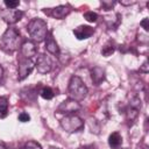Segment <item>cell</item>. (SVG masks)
<instances>
[{
  "label": "cell",
  "instance_id": "1",
  "mask_svg": "<svg viewBox=\"0 0 149 149\" xmlns=\"http://www.w3.org/2000/svg\"><path fill=\"white\" fill-rule=\"evenodd\" d=\"M21 48V35L14 27L8 28L0 38V49L5 52L12 54Z\"/></svg>",
  "mask_w": 149,
  "mask_h": 149
},
{
  "label": "cell",
  "instance_id": "2",
  "mask_svg": "<svg viewBox=\"0 0 149 149\" xmlns=\"http://www.w3.org/2000/svg\"><path fill=\"white\" fill-rule=\"evenodd\" d=\"M28 34L35 42H42L47 38L48 35V26L47 22L40 17L33 19L27 26Z\"/></svg>",
  "mask_w": 149,
  "mask_h": 149
},
{
  "label": "cell",
  "instance_id": "3",
  "mask_svg": "<svg viewBox=\"0 0 149 149\" xmlns=\"http://www.w3.org/2000/svg\"><path fill=\"white\" fill-rule=\"evenodd\" d=\"M87 87L86 85L84 84V81L81 80L80 77L78 76H72L70 78V81H69V94L71 97V99H74V100H81L84 99L86 95H87Z\"/></svg>",
  "mask_w": 149,
  "mask_h": 149
},
{
  "label": "cell",
  "instance_id": "4",
  "mask_svg": "<svg viewBox=\"0 0 149 149\" xmlns=\"http://www.w3.org/2000/svg\"><path fill=\"white\" fill-rule=\"evenodd\" d=\"M62 128L68 133H74L84 127V121L74 114H68L61 120Z\"/></svg>",
  "mask_w": 149,
  "mask_h": 149
},
{
  "label": "cell",
  "instance_id": "5",
  "mask_svg": "<svg viewBox=\"0 0 149 149\" xmlns=\"http://www.w3.org/2000/svg\"><path fill=\"white\" fill-rule=\"evenodd\" d=\"M35 66H36L38 73L44 74V73H48V72H50V71L52 70V68H54V62H52V59H51L48 55L41 54V55H38V57H37V61H36V63H35Z\"/></svg>",
  "mask_w": 149,
  "mask_h": 149
},
{
  "label": "cell",
  "instance_id": "6",
  "mask_svg": "<svg viewBox=\"0 0 149 149\" xmlns=\"http://www.w3.org/2000/svg\"><path fill=\"white\" fill-rule=\"evenodd\" d=\"M80 108H81V105L77 100L69 98V99H66V100H64V101L61 102V105L57 107L56 112L57 113L72 114V113H76V112L80 111Z\"/></svg>",
  "mask_w": 149,
  "mask_h": 149
},
{
  "label": "cell",
  "instance_id": "7",
  "mask_svg": "<svg viewBox=\"0 0 149 149\" xmlns=\"http://www.w3.org/2000/svg\"><path fill=\"white\" fill-rule=\"evenodd\" d=\"M34 66L35 65H34L31 59L22 57L19 61V65H17V79L19 80H23L24 78H27L29 76V73L33 71Z\"/></svg>",
  "mask_w": 149,
  "mask_h": 149
},
{
  "label": "cell",
  "instance_id": "8",
  "mask_svg": "<svg viewBox=\"0 0 149 149\" xmlns=\"http://www.w3.org/2000/svg\"><path fill=\"white\" fill-rule=\"evenodd\" d=\"M43 12L55 19H58V20H62L64 19L65 16H68L71 12V7L68 6V5H61V6H57L55 8H45L43 9Z\"/></svg>",
  "mask_w": 149,
  "mask_h": 149
},
{
  "label": "cell",
  "instance_id": "9",
  "mask_svg": "<svg viewBox=\"0 0 149 149\" xmlns=\"http://www.w3.org/2000/svg\"><path fill=\"white\" fill-rule=\"evenodd\" d=\"M23 12L20 9H3L1 10V17L3 19L5 22L9 23V24H14L17 21H20L23 16Z\"/></svg>",
  "mask_w": 149,
  "mask_h": 149
},
{
  "label": "cell",
  "instance_id": "10",
  "mask_svg": "<svg viewBox=\"0 0 149 149\" xmlns=\"http://www.w3.org/2000/svg\"><path fill=\"white\" fill-rule=\"evenodd\" d=\"M20 51H21V55L23 58L31 59L37 54V47L33 41H24L21 44Z\"/></svg>",
  "mask_w": 149,
  "mask_h": 149
},
{
  "label": "cell",
  "instance_id": "11",
  "mask_svg": "<svg viewBox=\"0 0 149 149\" xmlns=\"http://www.w3.org/2000/svg\"><path fill=\"white\" fill-rule=\"evenodd\" d=\"M73 34L77 40H86L94 34V29L90 26H79L73 30Z\"/></svg>",
  "mask_w": 149,
  "mask_h": 149
},
{
  "label": "cell",
  "instance_id": "12",
  "mask_svg": "<svg viewBox=\"0 0 149 149\" xmlns=\"http://www.w3.org/2000/svg\"><path fill=\"white\" fill-rule=\"evenodd\" d=\"M91 78L94 85H100L105 80V70L101 66H94L91 70Z\"/></svg>",
  "mask_w": 149,
  "mask_h": 149
},
{
  "label": "cell",
  "instance_id": "13",
  "mask_svg": "<svg viewBox=\"0 0 149 149\" xmlns=\"http://www.w3.org/2000/svg\"><path fill=\"white\" fill-rule=\"evenodd\" d=\"M45 49L48 52H50L51 55H59V47L57 44V42L55 41L52 34L50 33L49 36H47V40H45Z\"/></svg>",
  "mask_w": 149,
  "mask_h": 149
},
{
  "label": "cell",
  "instance_id": "14",
  "mask_svg": "<svg viewBox=\"0 0 149 149\" xmlns=\"http://www.w3.org/2000/svg\"><path fill=\"white\" fill-rule=\"evenodd\" d=\"M108 144L112 149H119L120 146L122 144V137L118 132H114L109 135L108 137Z\"/></svg>",
  "mask_w": 149,
  "mask_h": 149
},
{
  "label": "cell",
  "instance_id": "15",
  "mask_svg": "<svg viewBox=\"0 0 149 149\" xmlns=\"http://www.w3.org/2000/svg\"><path fill=\"white\" fill-rule=\"evenodd\" d=\"M123 113L126 114V118H127V120H128V121H134V120L137 118V115H139V109H136V108H133V107L128 106V107L125 109V112H123Z\"/></svg>",
  "mask_w": 149,
  "mask_h": 149
},
{
  "label": "cell",
  "instance_id": "16",
  "mask_svg": "<svg viewBox=\"0 0 149 149\" xmlns=\"http://www.w3.org/2000/svg\"><path fill=\"white\" fill-rule=\"evenodd\" d=\"M8 112V100L3 97H0V118H5Z\"/></svg>",
  "mask_w": 149,
  "mask_h": 149
},
{
  "label": "cell",
  "instance_id": "17",
  "mask_svg": "<svg viewBox=\"0 0 149 149\" xmlns=\"http://www.w3.org/2000/svg\"><path fill=\"white\" fill-rule=\"evenodd\" d=\"M114 50H115V47H114L111 42H108V43H106V44L102 47V49H101V55L105 56V57H108V56H111V55L114 52Z\"/></svg>",
  "mask_w": 149,
  "mask_h": 149
},
{
  "label": "cell",
  "instance_id": "18",
  "mask_svg": "<svg viewBox=\"0 0 149 149\" xmlns=\"http://www.w3.org/2000/svg\"><path fill=\"white\" fill-rule=\"evenodd\" d=\"M40 94H41V97H42L43 99H45V100H50V99H52L54 95H55L54 91H52L50 87H43V88L41 90Z\"/></svg>",
  "mask_w": 149,
  "mask_h": 149
},
{
  "label": "cell",
  "instance_id": "19",
  "mask_svg": "<svg viewBox=\"0 0 149 149\" xmlns=\"http://www.w3.org/2000/svg\"><path fill=\"white\" fill-rule=\"evenodd\" d=\"M84 19H85L86 21H88V22H95L97 19H98V14L94 13V12L88 10V12L84 13Z\"/></svg>",
  "mask_w": 149,
  "mask_h": 149
},
{
  "label": "cell",
  "instance_id": "20",
  "mask_svg": "<svg viewBox=\"0 0 149 149\" xmlns=\"http://www.w3.org/2000/svg\"><path fill=\"white\" fill-rule=\"evenodd\" d=\"M23 149H42V147H41L40 143H37V142H35V141H28V142L24 144Z\"/></svg>",
  "mask_w": 149,
  "mask_h": 149
},
{
  "label": "cell",
  "instance_id": "21",
  "mask_svg": "<svg viewBox=\"0 0 149 149\" xmlns=\"http://www.w3.org/2000/svg\"><path fill=\"white\" fill-rule=\"evenodd\" d=\"M19 5H20V1L19 0H6L5 1V6L8 9H15Z\"/></svg>",
  "mask_w": 149,
  "mask_h": 149
},
{
  "label": "cell",
  "instance_id": "22",
  "mask_svg": "<svg viewBox=\"0 0 149 149\" xmlns=\"http://www.w3.org/2000/svg\"><path fill=\"white\" fill-rule=\"evenodd\" d=\"M19 121H21V122H28L29 120H30V116H29V114L28 113H24V112H22V113H20L19 114Z\"/></svg>",
  "mask_w": 149,
  "mask_h": 149
},
{
  "label": "cell",
  "instance_id": "23",
  "mask_svg": "<svg viewBox=\"0 0 149 149\" xmlns=\"http://www.w3.org/2000/svg\"><path fill=\"white\" fill-rule=\"evenodd\" d=\"M101 3H102V8H104L105 10H109L116 2H115V1H102Z\"/></svg>",
  "mask_w": 149,
  "mask_h": 149
},
{
  "label": "cell",
  "instance_id": "24",
  "mask_svg": "<svg viewBox=\"0 0 149 149\" xmlns=\"http://www.w3.org/2000/svg\"><path fill=\"white\" fill-rule=\"evenodd\" d=\"M140 24H141V27H143V29H144V31L147 33L148 30H149V19H143L141 22H140Z\"/></svg>",
  "mask_w": 149,
  "mask_h": 149
},
{
  "label": "cell",
  "instance_id": "25",
  "mask_svg": "<svg viewBox=\"0 0 149 149\" xmlns=\"http://www.w3.org/2000/svg\"><path fill=\"white\" fill-rule=\"evenodd\" d=\"M140 71L143 73H148L149 71V65H148V61H144V63L142 64V66L140 68Z\"/></svg>",
  "mask_w": 149,
  "mask_h": 149
},
{
  "label": "cell",
  "instance_id": "26",
  "mask_svg": "<svg viewBox=\"0 0 149 149\" xmlns=\"http://www.w3.org/2000/svg\"><path fill=\"white\" fill-rule=\"evenodd\" d=\"M120 3H121L122 6H130V5L136 3V1H135V0H133V1H123V0H121Z\"/></svg>",
  "mask_w": 149,
  "mask_h": 149
},
{
  "label": "cell",
  "instance_id": "27",
  "mask_svg": "<svg viewBox=\"0 0 149 149\" xmlns=\"http://www.w3.org/2000/svg\"><path fill=\"white\" fill-rule=\"evenodd\" d=\"M2 78H3V69H2V66L0 65V83L2 81Z\"/></svg>",
  "mask_w": 149,
  "mask_h": 149
},
{
  "label": "cell",
  "instance_id": "28",
  "mask_svg": "<svg viewBox=\"0 0 149 149\" xmlns=\"http://www.w3.org/2000/svg\"><path fill=\"white\" fill-rule=\"evenodd\" d=\"M0 149H7V147L3 142H0Z\"/></svg>",
  "mask_w": 149,
  "mask_h": 149
},
{
  "label": "cell",
  "instance_id": "29",
  "mask_svg": "<svg viewBox=\"0 0 149 149\" xmlns=\"http://www.w3.org/2000/svg\"><path fill=\"white\" fill-rule=\"evenodd\" d=\"M84 149H97L94 146H87V147H85Z\"/></svg>",
  "mask_w": 149,
  "mask_h": 149
},
{
  "label": "cell",
  "instance_id": "30",
  "mask_svg": "<svg viewBox=\"0 0 149 149\" xmlns=\"http://www.w3.org/2000/svg\"><path fill=\"white\" fill-rule=\"evenodd\" d=\"M49 149H59V148H56V147H51V148H49Z\"/></svg>",
  "mask_w": 149,
  "mask_h": 149
}]
</instances>
